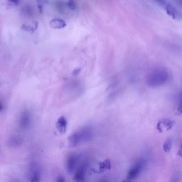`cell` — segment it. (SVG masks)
I'll use <instances>...</instances> for the list:
<instances>
[{"instance_id": "cell-3", "label": "cell", "mask_w": 182, "mask_h": 182, "mask_svg": "<svg viewBox=\"0 0 182 182\" xmlns=\"http://www.w3.org/2000/svg\"><path fill=\"white\" fill-rule=\"evenodd\" d=\"M145 164L146 162L143 159L136 162L128 171L126 177L127 180L130 181L137 178L144 170Z\"/></svg>"}, {"instance_id": "cell-1", "label": "cell", "mask_w": 182, "mask_h": 182, "mask_svg": "<svg viewBox=\"0 0 182 182\" xmlns=\"http://www.w3.org/2000/svg\"><path fill=\"white\" fill-rule=\"evenodd\" d=\"M93 136L92 128L89 126H84L73 133L68 137V146L70 148L76 147L82 143L90 140Z\"/></svg>"}, {"instance_id": "cell-8", "label": "cell", "mask_w": 182, "mask_h": 182, "mask_svg": "<svg viewBox=\"0 0 182 182\" xmlns=\"http://www.w3.org/2000/svg\"><path fill=\"white\" fill-rule=\"evenodd\" d=\"M22 143V139L21 137L16 135H13L8 138L6 145L10 148H17L20 147Z\"/></svg>"}, {"instance_id": "cell-12", "label": "cell", "mask_w": 182, "mask_h": 182, "mask_svg": "<svg viewBox=\"0 0 182 182\" xmlns=\"http://www.w3.org/2000/svg\"><path fill=\"white\" fill-rule=\"evenodd\" d=\"M161 122L162 124H163L166 127L167 131L172 129L174 123V121L169 119L162 120Z\"/></svg>"}, {"instance_id": "cell-2", "label": "cell", "mask_w": 182, "mask_h": 182, "mask_svg": "<svg viewBox=\"0 0 182 182\" xmlns=\"http://www.w3.org/2000/svg\"><path fill=\"white\" fill-rule=\"evenodd\" d=\"M169 76L168 72L166 70L163 68H158L149 74L148 78V83L152 87L160 86L167 81Z\"/></svg>"}, {"instance_id": "cell-14", "label": "cell", "mask_w": 182, "mask_h": 182, "mask_svg": "<svg viewBox=\"0 0 182 182\" xmlns=\"http://www.w3.org/2000/svg\"><path fill=\"white\" fill-rule=\"evenodd\" d=\"M67 5L71 10H74L76 9V4L74 0H68L67 3Z\"/></svg>"}, {"instance_id": "cell-9", "label": "cell", "mask_w": 182, "mask_h": 182, "mask_svg": "<svg viewBox=\"0 0 182 182\" xmlns=\"http://www.w3.org/2000/svg\"><path fill=\"white\" fill-rule=\"evenodd\" d=\"M67 122L64 116H61L58 119L56 126L57 129L60 133L63 134L65 133L67 129Z\"/></svg>"}, {"instance_id": "cell-18", "label": "cell", "mask_w": 182, "mask_h": 182, "mask_svg": "<svg viewBox=\"0 0 182 182\" xmlns=\"http://www.w3.org/2000/svg\"><path fill=\"white\" fill-rule=\"evenodd\" d=\"M161 124V121H160L158 122L157 125V130L160 133H162L163 132L162 127Z\"/></svg>"}, {"instance_id": "cell-22", "label": "cell", "mask_w": 182, "mask_h": 182, "mask_svg": "<svg viewBox=\"0 0 182 182\" xmlns=\"http://www.w3.org/2000/svg\"><path fill=\"white\" fill-rule=\"evenodd\" d=\"M177 155L182 157V152L179 150L177 152Z\"/></svg>"}, {"instance_id": "cell-13", "label": "cell", "mask_w": 182, "mask_h": 182, "mask_svg": "<svg viewBox=\"0 0 182 182\" xmlns=\"http://www.w3.org/2000/svg\"><path fill=\"white\" fill-rule=\"evenodd\" d=\"M21 29L25 31L30 32L31 33H34L36 30L34 27L25 24H23L21 26Z\"/></svg>"}, {"instance_id": "cell-21", "label": "cell", "mask_w": 182, "mask_h": 182, "mask_svg": "<svg viewBox=\"0 0 182 182\" xmlns=\"http://www.w3.org/2000/svg\"><path fill=\"white\" fill-rule=\"evenodd\" d=\"M8 1H9L10 3H12V4L16 5H18L20 0H8Z\"/></svg>"}, {"instance_id": "cell-20", "label": "cell", "mask_w": 182, "mask_h": 182, "mask_svg": "<svg viewBox=\"0 0 182 182\" xmlns=\"http://www.w3.org/2000/svg\"><path fill=\"white\" fill-rule=\"evenodd\" d=\"M81 71V69L80 68H77V69H75L73 70V75L74 76H77L80 73Z\"/></svg>"}, {"instance_id": "cell-10", "label": "cell", "mask_w": 182, "mask_h": 182, "mask_svg": "<svg viewBox=\"0 0 182 182\" xmlns=\"http://www.w3.org/2000/svg\"><path fill=\"white\" fill-rule=\"evenodd\" d=\"M50 25L53 28L61 29L65 28L67 26V23L63 19L55 18L50 21Z\"/></svg>"}, {"instance_id": "cell-6", "label": "cell", "mask_w": 182, "mask_h": 182, "mask_svg": "<svg viewBox=\"0 0 182 182\" xmlns=\"http://www.w3.org/2000/svg\"><path fill=\"white\" fill-rule=\"evenodd\" d=\"M31 115L28 111H23L19 117L18 124L21 129L27 130L31 125Z\"/></svg>"}, {"instance_id": "cell-15", "label": "cell", "mask_w": 182, "mask_h": 182, "mask_svg": "<svg viewBox=\"0 0 182 182\" xmlns=\"http://www.w3.org/2000/svg\"><path fill=\"white\" fill-rule=\"evenodd\" d=\"M23 12H24L26 15H28V16L32 15L33 12L31 7L29 6H25V8L23 9Z\"/></svg>"}, {"instance_id": "cell-4", "label": "cell", "mask_w": 182, "mask_h": 182, "mask_svg": "<svg viewBox=\"0 0 182 182\" xmlns=\"http://www.w3.org/2000/svg\"><path fill=\"white\" fill-rule=\"evenodd\" d=\"M27 178L30 182L39 181L41 177V170L36 162H32L30 165Z\"/></svg>"}, {"instance_id": "cell-19", "label": "cell", "mask_w": 182, "mask_h": 182, "mask_svg": "<svg viewBox=\"0 0 182 182\" xmlns=\"http://www.w3.org/2000/svg\"><path fill=\"white\" fill-rule=\"evenodd\" d=\"M38 4H40L43 5L44 4L48 3V1L47 0H36Z\"/></svg>"}, {"instance_id": "cell-17", "label": "cell", "mask_w": 182, "mask_h": 182, "mask_svg": "<svg viewBox=\"0 0 182 182\" xmlns=\"http://www.w3.org/2000/svg\"><path fill=\"white\" fill-rule=\"evenodd\" d=\"M56 181L58 182H64L65 181V177L62 175H59L57 177Z\"/></svg>"}, {"instance_id": "cell-5", "label": "cell", "mask_w": 182, "mask_h": 182, "mask_svg": "<svg viewBox=\"0 0 182 182\" xmlns=\"http://www.w3.org/2000/svg\"><path fill=\"white\" fill-rule=\"evenodd\" d=\"M81 159V156L77 154H73L68 156L66 163V168L69 174L75 172L78 167Z\"/></svg>"}, {"instance_id": "cell-7", "label": "cell", "mask_w": 182, "mask_h": 182, "mask_svg": "<svg viewBox=\"0 0 182 182\" xmlns=\"http://www.w3.org/2000/svg\"><path fill=\"white\" fill-rule=\"evenodd\" d=\"M87 166V162H83L78 166L74 175L73 177L74 180L77 182H83L84 181Z\"/></svg>"}, {"instance_id": "cell-16", "label": "cell", "mask_w": 182, "mask_h": 182, "mask_svg": "<svg viewBox=\"0 0 182 182\" xmlns=\"http://www.w3.org/2000/svg\"><path fill=\"white\" fill-rule=\"evenodd\" d=\"M178 110L182 114V93L179 96L178 99Z\"/></svg>"}, {"instance_id": "cell-11", "label": "cell", "mask_w": 182, "mask_h": 182, "mask_svg": "<svg viewBox=\"0 0 182 182\" xmlns=\"http://www.w3.org/2000/svg\"><path fill=\"white\" fill-rule=\"evenodd\" d=\"M173 141L172 139L169 138L164 143L163 148L164 151L166 153H168L170 151L172 146Z\"/></svg>"}, {"instance_id": "cell-23", "label": "cell", "mask_w": 182, "mask_h": 182, "mask_svg": "<svg viewBox=\"0 0 182 182\" xmlns=\"http://www.w3.org/2000/svg\"><path fill=\"white\" fill-rule=\"evenodd\" d=\"M180 149L179 150L182 152V141L181 142L180 144Z\"/></svg>"}]
</instances>
